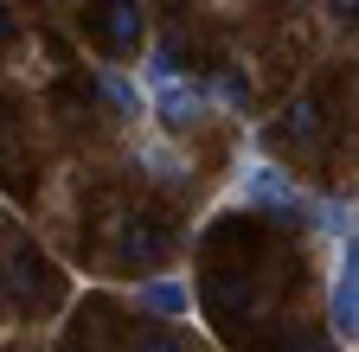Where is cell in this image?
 I'll list each match as a JSON object with an SVG mask.
<instances>
[{
  "mask_svg": "<svg viewBox=\"0 0 359 352\" xmlns=\"http://www.w3.org/2000/svg\"><path fill=\"white\" fill-rule=\"evenodd\" d=\"M244 205L250 211H308V199L295 192V180H283V167H269V160L244 167Z\"/></svg>",
  "mask_w": 359,
  "mask_h": 352,
  "instance_id": "1",
  "label": "cell"
},
{
  "mask_svg": "<svg viewBox=\"0 0 359 352\" xmlns=\"http://www.w3.org/2000/svg\"><path fill=\"white\" fill-rule=\"evenodd\" d=\"M90 26H97V38H103L109 52H135V45H142V32H148L142 0H97Z\"/></svg>",
  "mask_w": 359,
  "mask_h": 352,
  "instance_id": "2",
  "label": "cell"
},
{
  "mask_svg": "<svg viewBox=\"0 0 359 352\" xmlns=\"http://www.w3.org/2000/svg\"><path fill=\"white\" fill-rule=\"evenodd\" d=\"M359 244L346 237V256H340V269H334V295H327V321H334V333L340 339H353V327H359Z\"/></svg>",
  "mask_w": 359,
  "mask_h": 352,
  "instance_id": "3",
  "label": "cell"
},
{
  "mask_svg": "<svg viewBox=\"0 0 359 352\" xmlns=\"http://www.w3.org/2000/svg\"><path fill=\"white\" fill-rule=\"evenodd\" d=\"M199 295H205V307H212V321H224V327L250 314V276H231V269H205Z\"/></svg>",
  "mask_w": 359,
  "mask_h": 352,
  "instance_id": "4",
  "label": "cell"
},
{
  "mask_svg": "<svg viewBox=\"0 0 359 352\" xmlns=\"http://www.w3.org/2000/svg\"><path fill=\"white\" fill-rule=\"evenodd\" d=\"M199 109H205V90L199 83H180V77H167V83H154V115H161V128H193L199 122Z\"/></svg>",
  "mask_w": 359,
  "mask_h": 352,
  "instance_id": "5",
  "label": "cell"
},
{
  "mask_svg": "<svg viewBox=\"0 0 359 352\" xmlns=\"http://www.w3.org/2000/svg\"><path fill=\"white\" fill-rule=\"evenodd\" d=\"M116 250H122V262H161V256L173 250V231L161 225V218H128Z\"/></svg>",
  "mask_w": 359,
  "mask_h": 352,
  "instance_id": "6",
  "label": "cell"
},
{
  "mask_svg": "<svg viewBox=\"0 0 359 352\" xmlns=\"http://www.w3.org/2000/svg\"><path fill=\"white\" fill-rule=\"evenodd\" d=\"M187 282H173V276H154V282H142V314H161V321H180L187 314Z\"/></svg>",
  "mask_w": 359,
  "mask_h": 352,
  "instance_id": "7",
  "label": "cell"
},
{
  "mask_svg": "<svg viewBox=\"0 0 359 352\" xmlns=\"http://www.w3.org/2000/svg\"><path fill=\"white\" fill-rule=\"evenodd\" d=\"M13 282H20V295H26V301H45V295H52V262H45V256L26 244V250L13 256Z\"/></svg>",
  "mask_w": 359,
  "mask_h": 352,
  "instance_id": "8",
  "label": "cell"
},
{
  "mask_svg": "<svg viewBox=\"0 0 359 352\" xmlns=\"http://www.w3.org/2000/svg\"><path fill=\"white\" fill-rule=\"evenodd\" d=\"M276 135H289V141H314V135H321V103H314V97H295V103L283 109V122H276Z\"/></svg>",
  "mask_w": 359,
  "mask_h": 352,
  "instance_id": "9",
  "label": "cell"
},
{
  "mask_svg": "<svg viewBox=\"0 0 359 352\" xmlns=\"http://www.w3.org/2000/svg\"><path fill=\"white\" fill-rule=\"evenodd\" d=\"M250 352H327V346H321V339H308V333H289V327H283L276 339H263V346H250Z\"/></svg>",
  "mask_w": 359,
  "mask_h": 352,
  "instance_id": "10",
  "label": "cell"
},
{
  "mask_svg": "<svg viewBox=\"0 0 359 352\" xmlns=\"http://www.w3.org/2000/svg\"><path fill=\"white\" fill-rule=\"evenodd\" d=\"M103 97H109L122 115H142V97H135V83H128V77H103Z\"/></svg>",
  "mask_w": 359,
  "mask_h": 352,
  "instance_id": "11",
  "label": "cell"
},
{
  "mask_svg": "<svg viewBox=\"0 0 359 352\" xmlns=\"http://www.w3.org/2000/svg\"><path fill=\"white\" fill-rule=\"evenodd\" d=\"M218 97L231 103V109H250V83L244 77H218Z\"/></svg>",
  "mask_w": 359,
  "mask_h": 352,
  "instance_id": "12",
  "label": "cell"
},
{
  "mask_svg": "<svg viewBox=\"0 0 359 352\" xmlns=\"http://www.w3.org/2000/svg\"><path fill=\"white\" fill-rule=\"evenodd\" d=\"M128 352H180V339H167V333H142Z\"/></svg>",
  "mask_w": 359,
  "mask_h": 352,
  "instance_id": "13",
  "label": "cell"
},
{
  "mask_svg": "<svg viewBox=\"0 0 359 352\" xmlns=\"http://www.w3.org/2000/svg\"><path fill=\"white\" fill-rule=\"evenodd\" d=\"M7 38H13V7L0 0V45H7Z\"/></svg>",
  "mask_w": 359,
  "mask_h": 352,
  "instance_id": "14",
  "label": "cell"
},
{
  "mask_svg": "<svg viewBox=\"0 0 359 352\" xmlns=\"http://www.w3.org/2000/svg\"><path fill=\"white\" fill-rule=\"evenodd\" d=\"M327 7H334V13H340V20H353V0H327Z\"/></svg>",
  "mask_w": 359,
  "mask_h": 352,
  "instance_id": "15",
  "label": "cell"
},
{
  "mask_svg": "<svg viewBox=\"0 0 359 352\" xmlns=\"http://www.w3.org/2000/svg\"><path fill=\"white\" fill-rule=\"evenodd\" d=\"M58 352H90V346H83V339H65V346H58Z\"/></svg>",
  "mask_w": 359,
  "mask_h": 352,
  "instance_id": "16",
  "label": "cell"
}]
</instances>
